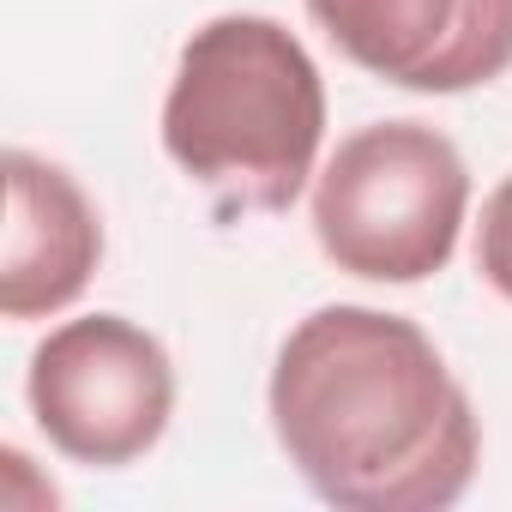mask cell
<instances>
[{"instance_id":"5b68a950","label":"cell","mask_w":512,"mask_h":512,"mask_svg":"<svg viewBox=\"0 0 512 512\" xmlns=\"http://www.w3.org/2000/svg\"><path fill=\"white\" fill-rule=\"evenodd\" d=\"M314 25L374 79L458 97L512 67V0H308Z\"/></svg>"},{"instance_id":"277c9868","label":"cell","mask_w":512,"mask_h":512,"mask_svg":"<svg viewBox=\"0 0 512 512\" xmlns=\"http://www.w3.org/2000/svg\"><path fill=\"white\" fill-rule=\"evenodd\" d=\"M25 392L49 446L97 470L145 458L175 416L169 350L121 314H85L55 326L31 356Z\"/></svg>"},{"instance_id":"7a4b0ae2","label":"cell","mask_w":512,"mask_h":512,"mask_svg":"<svg viewBox=\"0 0 512 512\" xmlns=\"http://www.w3.org/2000/svg\"><path fill=\"white\" fill-rule=\"evenodd\" d=\"M326 139V85L314 55L260 13L199 25L163 97V151L199 181L217 217L290 211Z\"/></svg>"},{"instance_id":"3957f363","label":"cell","mask_w":512,"mask_h":512,"mask_svg":"<svg viewBox=\"0 0 512 512\" xmlns=\"http://www.w3.org/2000/svg\"><path fill=\"white\" fill-rule=\"evenodd\" d=\"M470 205L464 157L422 121L350 133L314 181V235L326 260L368 284H422L458 253Z\"/></svg>"},{"instance_id":"6da1fadb","label":"cell","mask_w":512,"mask_h":512,"mask_svg":"<svg viewBox=\"0 0 512 512\" xmlns=\"http://www.w3.org/2000/svg\"><path fill=\"white\" fill-rule=\"evenodd\" d=\"M272 434L296 476L344 512H440L470 488L482 452L476 410L434 338L350 302L284 338Z\"/></svg>"},{"instance_id":"8992f818","label":"cell","mask_w":512,"mask_h":512,"mask_svg":"<svg viewBox=\"0 0 512 512\" xmlns=\"http://www.w3.org/2000/svg\"><path fill=\"white\" fill-rule=\"evenodd\" d=\"M7 229H0V314L49 320L73 308L103 260V223L79 181L31 151H7Z\"/></svg>"},{"instance_id":"52a82bcc","label":"cell","mask_w":512,"mask_h":512,"mask_svg":"<svg viewBox=\"0 0 512 512\" xmlns=\"http://www.w3.org/2000/svg\"><path fill=\"white\" fill-rule=\"evenodd\" d=\"M476 272L494 296L512 302V175L482 199V223H476Z\"/></svg>"}]
</instances>
